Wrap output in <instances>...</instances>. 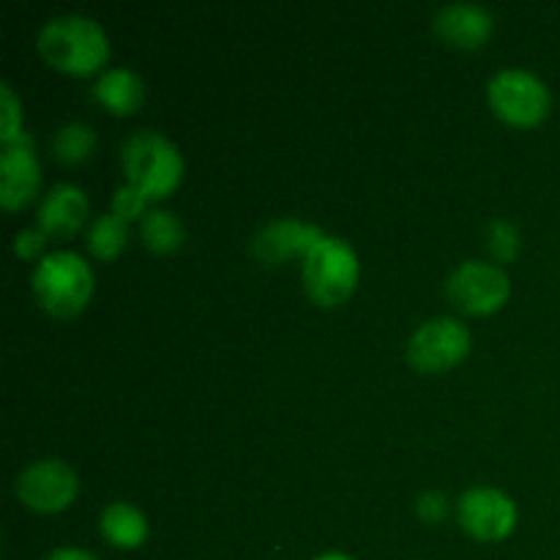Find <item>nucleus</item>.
Wrapping results in <instances>:
<instances>
[{
	"label": "nucleus",
	"mask_w": 560,
	"mask_h": 560,
	"mask_svg": "<svg viewBox=\"0 0 560 560\" xmlns=\"http://www.w3.org/2000/svg\"><path fill=\"white\" fill-rule=\"evenodd\" d=\"M88 211H91V202H88L85 189L60 180L38 202V228L52 238H66L88 222Z\"/></svg>",
	"instance_id": "nucleus-13"
},
{
	"label": "nucleus",
	"mask_w": 560,
	"mask_h": 560,
	"mask_svg": "<svg viewBox=\"0 0 560 560\" xmlns=\"http://www.w3.org/2000/svg\"><path fill=\"white\" fill-rule=\"evenodd\" d=\"M416 512L427 523H438V520L446 517L448 512V498L438 490H427L416 498Z\"/></svg>",
	"instance_id": "nucleus-23"
},
{
	"label": "nucleus",
	"mask_w": 560,
	"mask_h": 560,
	"mask_svg": "<svg viewBox=\"0 0 560 560\" xmlns=\"http://www.w3.org/2000/svg\"><path fill=\"white\" fill-rule=\"evenodd\" d=\"M140 235L145 241V246L151 252H159V255H167V252H175L180 244H184V222L175 217L167 208H151V211L142 217L140 222Z\"/></svg>",
	"instance_id": "nucleus-16"
},
{
	"label": "nucleus",
	"mask_w": 560,
	"mask_h": 560,
	"mask_svg": "<svg viewBox=\"0 0 560 560\" xmlns=\"http://www.w3.org/2000/svg\"><path fill=\"white\" fill-rule=\"evenodd\" d=\"M470 350V331L457 317H432L408 339V361L419 372H443L459 364Z\"/></svg>",
	"instance_id": "nucleus-7"
},
{
	"label": "nucleus",
	"mask_w": 560,
	"mask_h": 560,
	"mask_svg": "<svg viewBox=\"0 0 560 560\" xmlns=\"http://www.w3.org/2000/svg\"><path fill=\"white\" fill-rule=\"evenodd\" d=\"M93 96L102 102L109 113L129 115L137 113L145 102V82L129 66H115V69H104L93 82Z\"/></svg>",
	"instance_id": "nucleus-14"
},
{
	"label": "nucleus",
	"mask_w": 560,
	"mask_h": 560,
	"mask_svg": "<svg viewBox=\"0 0 560 560\" xmlns=\"http://www.w3.org/2000/svg\"><path fill=\"white\" fill-rule=\"evenodd\" d=\"M509 293H512L509 273L492 262L465 260L446 279L448 301L468 315H490L501 310Z\"/></svg>",
	"instance_id": "nucleus-6"
},
{
	"label": "nucleus",
	"mask_w": 560,
	"mask_h": 560,
	"mask_svg": "<svg viewBox=\"0 0 560 560\" xmlns=\"http://www.w3.org/2000/svg\"><path fill=\"white\" fill-rule=\"evenodd\" d=\"M36 47L52 69L66 74H93L109 58V36L93 16L58 14L38 27Z\"/></svg>",
	"instance_id": "nucleus-1"
},
{
	"label": "nucleus",
	"mask_w": 560,
	"mask_h": 560,
	"mask_svg": "<svg viewBox=\"0 0 560 560\" xmlns=\"http://www.w3.org/2000/svg\"><path fill=\"white\" fill-rule=\"evenodd\" d=\"M487 98L498 118L514 126H536L550 115V88L528 69H501L487 82Z\"/></svg>",
	"instance_id": "nucleus-5"
},
{
	"label": "nucleus",
	"mask_w": 560,
	"mask_h": 560,
	"mask_svg": "<svg viewBox=\"0 0 560 560\" xmlns=\"http://www.w3.org/2000/svg\"><path fill=\"white\" fill-rule=\"evenodd\" d=\"M42 184V167H38L33 137L22 131L11 142H3L0 151V202L5 211H16L25 206Z\"/></svg>",
	"instance_id": "nucleus-10"
},
{
	"label": "nucleus",
	"mask_w": 560,
	"mask_h": 560,
	"mask_svg": "<svg viewBox=\"0 0 560 560\" xmlns=\"http://www.w3.org/2000/svg\"><path fill=\"white\" fill-rule=\"evenodd\" d=\"M148 200H151V197H148L145 191L137 189L135 184H129V180H126L124 186H118V189H115L113 213L115 217L126 219V222H129V219H137V217H145Z\"/></svg>",
	"instance_id": "nucleus-20"
},
{
	"label": "nucleus",
	"mask_w": 560,
	"mask_h": 560,
	"mask_svg": "<svg viewBox=\"0 0 560 560\" xmlns=\"http://www.w3.org/2000/svg\"><path fill=\"white\" fill-rule=\"evenodd\" d=\"M44 560H98L93 552L80 550V547H55Z\"/></svg>",
	"instance_id": "nucleus-24"
},
{
	"label": "nucleus",
	"mask_w": 560,
	"mask_h": 560,
	"mask_svg": "<svg viewBox=\"0 0 560 560\" xmlns=\"http://www.w3.org/2000/svg\"><path fill=\"white\" fill-rule=\"evenodd\" d=\"M80 479L63 459H36L20 470L14 492L27 509L42 514L60 512L74 503Z\"/></svg>",
	"instance_id": "nucleus-8"
},
{
	"label": "nucleus",
	"mask_w": 560,
	"mask_h": 560,
	"mask_svg": "<svg viewBox=\"0 0 560 560\" xmlns=\"http://www.w3.org/2000/svg\"><path fill=\"white\" fill-rule=\"evenodd\" d=\"M52 151L66 164L85 162L96 151V131H93V126L82 124V120H69V124L55 129Z\"/></svg>",
	"instance_id": "nucleus-17"
},
{
	"label": "nucleus",
	"mask_w": 560,
	"mask_h": 560,
	"mask_svg": "<svg viewBox=\"0 0 560 560\" xmlns=\"http://www.w3.org/2000/svg\"><path fill=\"white\" fill-rule=\"evenodd\" d=\"M102 536L118 550H137L148 539V520L135 503L113 501L102 509L98 517Z\"/></svg>",
	"instance_id": "nucleus-15"
},
{
	"label": "nucleus",
	"mask_w": 560,
	"mask_h": 560,
	"mask_svg": "<svg viewBox=\"0 0 560 560\" xmlns=\"http://www.w3.org/2000/svg\"><path fill=\"white\" fill-rule=\"evenodd\" d=\"M457 517L474 539L501 541L517 525V503L498 487H470L459 495Z\"/></svg>",
	"instance_id": "nucleus-9"
},
{
	"label": "nucleus",
	"mask_w": 560,
	"mask_h": 560,
	"mask_svg": "<svg viewBox=\"0 0 560 560\" xmlns=\"http://www.w3.org/2000/svg\"><path fill=\"white\" fill-rule=\"evenodd\" d=\"M432 27L452 47L476 49L490 38L495 20H492L487 5L470 3V0H454V3L441 5L435 11Z\"/></svg>",
	"instance_id": "nucleus-12"
},
{
	"label": "nucleus",
	"mask_w": 560,
	"mask_h": 560,
	"mask_svg": "<svg viewBox=\"0 0 560 560\" xmlns=\"http://www.w3.org/2000/svg\"><path fill=\"white\" fill-rule=\"evenodd\" d=\"M49 235L44 233L42 228H31V230H20L14 235V255L22 257V260H42L44 244H47Z\"/></svg>",
	"instance_id": "nucleus-22"
},
{
	"label": "nucleus",
	"mask_w": 560,
	"mask_h": 560,
	"mask_svg": "<svg viewBox=\"0 0 560 560\" xmlns=\"http://www.w3.org/2000/svg\"><path fill=\"white\" fill-rule=\"evenodd\" d=\"M126 241H129V222L115 217L113 211L96 217L88 228V246L98 260H113L115 255H120Z\"/></svg>",
	"instance_id": "nucleus-18"
},
{
	"label": "nucleus",
	"mask_w": 560,
	"mask_h": 560,
	"mask_svg": "<svg viewBox=\"0 0 560 560\" xmlns=\"http://www.w3.org/2000/svg\"><path fill=\"white\" fill-rule=\"evenodd\" d=\"M323 235L326 233L312 222H301L293 217L273 219L266 228L257 230V235L252 238V255L266 266H279V262H288L293 257L304 260Z\"/></svg>",
	"instance_id": "nucleus-11"
},
{
	"label": "nucleus",
	"mask_w": 560,
	"mask_h": 560,
	"mask_svg": "<svg viewBox=\"0 0 560 560\" xmlns=\"http://www.w3.org/2000/svg\"><path fill=\"white\" fill-rule=\"evenodd\" d=\"M315 560H355V558L348 556V552H323V556H317Z\"/></svg>",
	"instance_id": "nucleus-25"
},
{
	"label": "nucleus",
	"mask_w": 560,
	"mask_h": 560,
	"mask_svg": "<svg viewBox=\"0 0 560 560\" xmlns=\"http://www.w3.org/2000/svg\"><path fill=\"white\" fill-rule=\"evenodd\" d=\"M0 102H3V126H0V142H11L22 135V102L9 82L0 85Z\"/></svg>",
	"instance_id": "nucleus-21"
},
{
	"label": "nucleus",
	"mask_w": 560,
	"mask_h": 560,
	"mask_svg": "<svg viewBox=\"0 0 560 560\" xmlns=\"http://www.w3.org/2000/svg\"><path fill=\"white\" fill-rule=\"evenodd\" d=\"M120 162L129 184L145 191L151 200L167 197L184 178V156L162 131L137 129L126 137L120 145Z\"/></svg>",
	"instance_id": "nucleus-3"
},
{
	"label": "nucleus",
	"mask_w": 560,
	"mask_h": 560,
	"mask_svg": "<svg viewBox=\"0 0 560 560\" xmlns=\"http://www.w3.org/2000/svg\"><path fill=\"white\" fill-rule=\"evenodd\" d=\"M359 255L350 241L339 235H323L310 255L301 260V282L310 299L320 306H339L353 295L359 284Z\"/></svg>",
	"instance_id": "nucleus-4"
},
{
	"label": "nucleus",
	"mask_w": 560,
	"mask_h": 560,
	"mask_svg": "<svg viewBox=\"0 0 560 560\" xmlns=\"http://www.w3.org/2000/svg\"><path fill=\"white\" fill-rule=\"evenodd\" d=\"M33 295L49 315L71 317L85 310L93 295V268L71 249L47 252L33 268Z\"/></svg>",
	"instance_id": "nucleus-2"
},
{
	"label": "nucleus",
	"mask_w": 560,
	"mask_h": 560,
	"mask_svg": "<svg viewBox=\"0 0 560 560\" xmlns=\"http://www.w3.org/2000/svg\"><path fill=\"white\" fill-rule=\"evenodd\" d=\"M487 241H490V252L498 260H514L520 252V233L509 219H492L487 228Z\"/></svg>",
	"instance_id": "nucleus-19"
}]
</instances>
